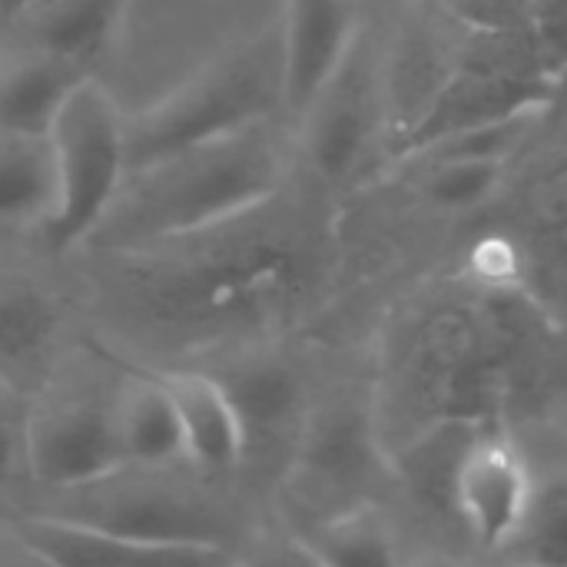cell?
Here are the masks:
<instances>
[{
  "label": "cell",
  "mask_w": 567,
  "mask_h": 567,
  "mask_svg": "<svg viewBox=\"0 0 567 567\" xmlns=\"http://www.w3.org/2000/svg\"><path fill=\"white\" fill-rule=\"evenodd\" d=\"M279 183V146L256 123L133 169L93 243L123 256L219 233L266 206Z\"/></svg>",
  "instance_id": "6da1fadb"
},
{
  "label": "cell",
  "mask_w": 567,
  "mask_h": 567,
  "mask_svg": "<svg viewBox=\"0 0 567 567\" xmlns=\"http://www.w3.org/2000/svg\"><path fill=\"white\" fill-rule=\"evenodd\" d=\"M123 299L153 329L179 336L229 332L269 316L299 286V256L279 239L206 236L123 252Z\"/></svg>",
  "instance_id": "7a4b0ae2"
},
{
  "label": "cell",
  "mask_w": 567,
  "mask_h": 567,
  "mask_svg": "<svg viewBox=\"0 0 567 567\" xmlns=\"http://www.w3.org/2000/svg\"><path fill=\"white\" fill-rule=\"evenodd\" d=\"M279 100V37H256L249 43H239L203 63L193 76H186L156 103L126 116L130 173L173 153L266 123Z\"/></svg>",
  "instance_id": "3957f363"
},
{
  "label": "cell",
  "mask_w": 567,
  "mask_h": 567,
  "mask_svg": "<svg viewBox=\"0 0 567 567\" xmlns=\"http://www.w3.org/2000/svg\"><path fill=\"white\" fill-rule=\"evenodd\" d=\"M50 146L56 159V206L43 223V243L50 252H70L93 243L130 176L126 113L90 76L63 106Z\"/></svg>",
  "instance_id": "277c9868"
},
{
  "label": "cell",
  "mask_w": 567,
  "mask_h": 567,
  "mask_svg": "<svg viewBox=\"0 0 567 567\" xmlns=\"http://www.w3.org/2000/svg\"><path fill=\"white\" fill-rule=\"evenodd\" d=\"M525 53H535V43L528 33L508 50V56L488 50L475 56L472 63H465L455 76H449L432 93L419 120L402 133L395 146V159L412 163L429 146L449 136L478 130V126L505 123L515 116H542L551 100L555 76H548L535 63L515 66V56H525Z\"/></svg>",
  "instance_id": "5b68a950"
},
{
  "label": "cell",
  "mask_w": 567,
  "mask_h": 567,
  "mask_svg": "<svg viewBox=\"0 0 567 567\" xmlns=\"http://www.w3.org/2000/svg\"><path fill=\"white\" fill-rule=\"evenodd\" d=\"M23 458L37 482L63 492L96 488L120 475L123 455L113 429V405L70 399L27 419Z\"/></svg>",
  "instance_id": "8992f818"
},
{
  "label": "cell",
  "mask_w": 567,
  "mask_h": 567,
  "mask_svg": "<svg viewBox=\"0 0 567 567\" xmlns=\"http://www.w3.org/2000/svg\"><path fill=\"white\" fill-rule=\"evenodd\" d=\"M535 498V478L525 455L505 435H475L462 449L449 502L482 548L518 542Z\"/></svg>",
  "instance_id": "52a82bcc"
},
{
  "label": "cell",
  "mask_w": 567,
  "mask_h": 567,
  "mask_svg": "<svg viewBox=\"0 0 567 567\" xmlns=\"http://www.w3.org/2000/svg\"><path fill=\"white\" fill-rule=\"evenodd\" d=\"M359 40V0H286L279 30L282 103L292 113L319 96Z\"/></svg>",
  "instance_id": "ba28073f"
},
{
  "label": "cell",
  "mask_w": 567,
  "mask_h": 567,
  "mask_svg": "<svg viewBox=\"0 0 567 567\" xmlns=\"http://www.w3.org/2000/svg\"><path fill=\"white\" fill-rule=\"evenodd\" d=\"M20 548L43 565L56 567H120V565H213L199 551L156 545L120 535L70 512L27 515L13 522Z\"/></svg>",
  "instance_id": "9c48e42d"
},
{
  "label": "cell",
  "mask_w": 567,
  "mask_h": 567,
  "mask_svg": "<svg viewBox=\"0 0 567 567\" xmlns=\"http://www.w3.org/2000/svg\"><path fill=\"white\" fill-rule=\"evenodd\" d=\"M375 116L372 66L362 50V37L342 66L329 76L319 96L306 106V146L322 176H342L359 159Z\"/></svg>",
  "instance_id": "30bf717a"
},
{
  "label": "cell",
  "mask_w": 567,
  "mask_h": 567,
  "mask_svg": "<svg viewBox=\"0 0 567 567\" xmlns=\"http://www.w3.org/2000/svg\"><path fill=\"white\" fill-rule=\"evenodd\" d=\"M153 375L176 405L186 439V462L206 472L236 468L249 449V435L226 382L196 369H153Z\"/></svg>",
  "instance_id": "8fae6325"
},
{
  "label": "cell",
  "mask_w": 567,
  "mask_h": 567,
  "mask_svg": "<svg viewBox=\"0 0 567 567\" xmlns=\"http://www.w3.org/2000/svg\"><path fill=\"white\" fill-rule=\"evenodd\" d=\"M96 352H103L126 375L123 392L110 402L123 465L156 472V468L186 462V439H183L176 405H173L169 392L163 389V382L153 375V369L126 362V359L106 352L103 346H96Z\"/></svg>",
  "instance_id": "7c38bea8"
},
{
  "label": "cell",
  "mask_w": 567,
  "mask_h": 567,
  "mask_svg": "<svg viewBox=\"0 0 567 567\" xmlns=\"http://www.w3.org/2000/svg\"><path fill=\"white\" fill-rule=\"evenodd\" d=\"M90 80V70L47 50L0 66V133L50 140L63 106Z\"/></svg>",
  "instance_id": "4fadbf2b"
},
{
  "label": "cell",
  "mask_w": 567,
  "mask_h": 567,
  "mask_svg": "<svg viewBox=\"0 0 567 567\" xmlns=\"http://www.w3.org/2000/svg\"><path fill=\"white\" fill-rule=\"evenodd\" d=\"M133 0H40L13 27L30 37L33 50L56 53L93 66L116 40Z\"/></svg>",
  "instance_id": "5bb4252c"
},
{
  "label": "cell",
  "mask_w": 567,
  "mask_h": 567,
  "mask_svg": "<svg viewBox=\"0 0 567 567\" xmlns=\"http://www.w3.org/2000/svg\"><path fill=\"white\" fill-rule=\"evenodd\" d=\"M60 302L40 282L0 276V382L33 375L60 339Z\"/></svg>",
  "instance_id": "9a60e30c"
},
{
  "label": "cell",
  "mask_w": 567,
  "mask_h": 567,
  "mask_svg": "<svg viewBox=\"0 0 567 567\" xmlns=\"http://www.w3.org/2000/svg\"><path fill=\"white\" fill-rule=\"evenodd\" d=\"M53 206L56 159L50 140L0 133V226H43Z\"/></svg>",
  "instance_id": "2e32d148"
},
{
  "label": "cell",
  "mask_w": 567,
  "mask_h": 567,
  "mask_svg": "<svg viewBox=\"0 0 567 567\" xmlns=\"http://www.w3.org/2000/svg\"><path fill=\"white\" fill-rule=\"evenodd\" d=\"M219 379L226 382L249 439L256 432H279L299 409V382L276 362H252Z\"/></svg>",
  "instance_id": "e0dca14e"
},
{
  "label": "cell",
  "mask_w": 567,
  "mask_h": 567,
  "mask_svg": "<svg viewBox=\"0 0 567 567\" xmlns=\"http://www.w3.org/2000/svg\"><path fill=\"white\" fill-rule=\"evenodd\" d=\"M312 558L322 565L346 567H385L395 565V542L382 525H375L365 515H346L329 525H322L309 538Z\"/></svg>",
  "instance_id": "ac0fdd59"
},
{
  "label": "cell",
  "mask_w": 567,
  "mask_h": 567,
  "mask_svg": "<svg viewBox=\"0 0 567 567\" xmlns=\"http://www.w3.org/2000/svg\"><path fill=\"white\" fill-rule=\"evenodd\" d=\"M299 462L319 478V482H342L362 472L365 465V432L355 419L332 412L322 415L302 442Z\"/></svg>",
  "instance_id": "d6986e66"
},
{
  "label": "cell",
  "mask_w": 567,
  "mask_h": 567,
  "mask_svg": "<svg viewBox=\"0 0 567 567\" xmlns=\"http://www.w3.org/2000/svg\"><path fill=\"white\" fill-rule=\"evenodd\" d=\"M518 542L535 565L567 567V472L535 485V498Z\"/></svg>",
  "instance_id": "ffe728a7"
},
{
  "label": "cell",
  "mask_w": 567,
  "mask_h": 567,
  "mask_svg": "<svg viewBox=\"0 0 567 567\" xmlns=\"http://www.w3.org/2000/svg\"><path fill=\"white\" fill-rule=\"evenodd\" d=\"M425 166L429 173L422 189L432 203L449 209H472L498 189L505 159H439Z\"/></svg>",
  "instance_id": "44dd1931"
},
{
  "label": "cell",
  "mask_w": 567,
  "mask_h": 567,
  "mask_svg": "<svg viewBox=\"0 0 567 567\" xmlns=\"http://www.w3.org/2000/svg\"><path fill=\"white\" fill-rule=\"evenodd\" d=\"M525 23L542 66L558 80L567 70V0H525Z\"/></svg>",
  "instance_id": "7402d4cb"
},
{
  "label": "cell",
  "mask_w": 567,
  "mask_h": 567,
  "mask_svg": "<svg viewBox=\"0 0 567 567\" xmlns=\"http://www.w3.org/2000/svg\"><path fill=\"white\" fill-rule=\"evenodd\" d=\"M23 435H27V422H20L0 395V488L10 482L23 455Z\"/></svg>",
  "instance_id": "603a6c76"
},
{
  "label": "cell",
  "mask_w": 567,
  "mask_h": 567,
  "mask_svg": "<svg viewBox=\"0 0 567 567\" xmlns=\"http://www.w3.org/2000/svg\"><path fill=\"white\" fill-rule=\"evenodd\" d=\"M40 0H0V20L3 23H17L30 7H37Z\"/></svg>",
  "instance_id": "cb8c5ba5"
}]
</instances>
